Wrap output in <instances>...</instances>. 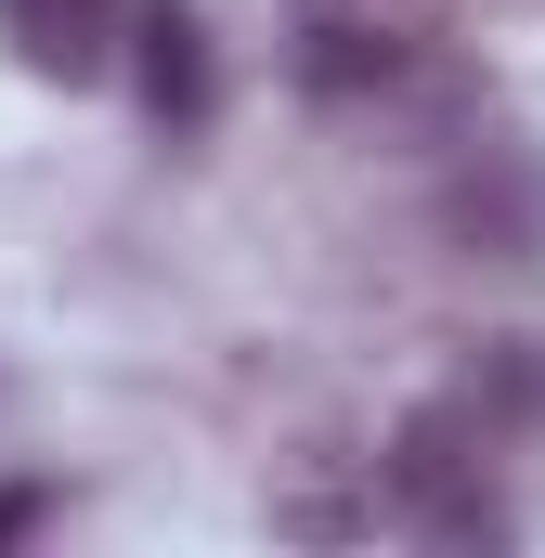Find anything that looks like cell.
<instances>
[{"mask_svg":"<svg viewBox=\"0 0 545 558\" xmlns=\"http://www.w3.org/2000/svg\"><path fill=\"white\" fill-rule=\"evenodd\" d=\"M0 39H13V65H26V78L92 92V78H118V65H131V0H0Z\"/></svg>","mask_w":545,"mask_h":558,"instance_id":"2","label":"cell"},{"mask_svg":"<svg viewBox=\"0 0 545 558\" xmlns=\"http://www.w3.org/2000/svg\"><path fill=\"white\" fill-rule=\"evenodd\" d=\"M455 234H481V247H545V169L520 143H481V182H455Z\"/></svg>","mask_w":545,"mask_h":558,"instance_id":"4","label":"cell"},{"mask_svg":"<svg viewBox=\"0 0 545 558\" xmlns=\"http://www.w3.org/2000/svg\"><path fill=\"white\" fill-rule=\"evenodd\" d=\"M39 520H52V494H39V481H13V494H0V546H13V533H39Z\"/></svg>","mask_w":545,"mask_h":558,"instance_id":"5","label":"cell"},{"mask_svg":"<svg viewBox=\"0 0 545 558\" xmlns=\"http://www.w3.org/2000/svg\"><path fill=\"white\" fill-rule=\"evenodd\" d=\"M131 78H143V118H156L169 143L208 131L221 65H208V13H195V0H131Z\"/></svg>","mask_w":545,"mask_h":558,"instance_id":"3","label":"cell"},{"mask_svg":"<svg viewBox=\"0 0 545 558\" xmlns=\"http://www.w3.org/2000/svg\"><path fill=\"white\" fill-rule=\"evenodd\" d=\"M441 13L455 0H286V65H299V92L364 105V92H390V78L428 65Z\"/></svg>","mask_w":545,"mask_h":558,"instance_id":"1","label":"cell"}]
</instances>
